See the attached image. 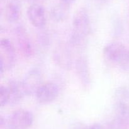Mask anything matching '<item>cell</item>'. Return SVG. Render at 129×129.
Segmentation results:
<instances>
[{"instance_id":"obj_1","label":"cell","mask_w":129,"mask_h":129,"mask_svg":"<svg viewBox=\"0 0 129 129\" xmlns=\"http://www.w3.org/2000/svg\"><path fill=\"white\" fill-rule=\"evenodd\" d=\"M71 42L73 46H81L87 39L91 31V22L88 10L79 8L75 13L73 20Z\"/></svg>"},{"instance_id":"obj_2","label":"cell","mask_w":129,"mask_h":129,"mask_svg":"<svg viewBox=\"0 0 129 129\" xmlns=\"http://www.w3.org/2000/svg\"><path fill=\"white\" fill-rule=\"evenodd\" d=\"M103 54L110 62L129 72V49L124 44L117 42L109 43L103 48Z\"/></svg>"},{"instance_id":"obj_3","label":"cell","mask_w":129,"mask_h":129,"mask_svg":"<svg viewBox=\"0 0 129 129\" xmlns=\"http://www.w3.org/2000/svg\"><path fill=\"white\" fill-rule=\"evenodd\" d=\"M34 123V115L30 111L20 109L14 111L6 120L7 129H29Z\"/></svg>"},{"instance_id":"obj_4","label":"cell","mask_w":129,"mask_h":129,"mask_svg":"<svg viewBox=\"0 0 129 129\" xmlns=\"http://www.w3.org/2000/svg\"><path fill=\"white\" fill-rule=\"evenodd\" d=\"M1 74L6 70L11 69L16 59V53L13 43L10 39L3 38L1 40Z\"/></svg>"},{"instance_id":"obj_5","label":"cell","mask_w":129,"mask_h":129,"mask_svg":"<svg viewBox=\"0 0 129 129\" xmlns=\"http://www.w3.org/2000/svg\"><path fill=\"white\" fill-rule=\"evenodd\" d=\"M21 83L25 96L35 94L42 83V75L40 70L38 68L30 70L25 75Z\"/></svg>"},{"instance_id":"obj_6","label":"cell","mask_w":129,"mask_h":129,"mask_svg":"<svg viewBox=\"0 0 129 129\" xmlns=\"http://www.w3.org/2000/svg\"><path fill=\"white\" fill-rule=\"evenodd\" d=\"M59 94V86L51 82L42 83L35 94L37 101L42 104L52 102L57 98Z\"/></svg>"},{"instance_id":"obj_7","label":"cell","mask_w":129,"mask_h":129,"mask_svg":"<svg viewBox=\"0 0 129 129\" xmlns=\"http://www.w3.org/2000/svg\"><path fill=\"white\" fill-rule=\"evenodd\" d=\"M115 114L129 116V89L121 86L115 90L114 94Z\"/></svg>"},{"instance_id":"obj_8","label":"cell","mask_w":129,"mask_h":129,"mask_svg":"<svg viewBox=\"0 0 129 129\" xmlns=\"http://www.w3.org/2000/svg\"><path fill=\"white\" fill-rule=\"evenodd\" d=\"M27 16L31 25L37 29H42L47 23L45 8L39 3H32L27 9Z\"/></svg>"},{"instance_id":"obj_9","label":"cell","mask_w":129,"mask_h":129,"mask_svg":"<svg viewBox=\"0 0 129 129\" xmlns=\"http://www.w3.org/2000/svg\"><path fill=\"white\" fill-rule=\"evenodd\" d=\"M16 37L19 48L25 56L31 57L34 54V48L31 40L23 27L19 26L16 29Z\"/></svg>"},{"instance_id":"obj_10","label":"cell","mask_w":129,"mask_h":129,"mask_svg":"<svg viewBox=\"0 0 129 129\" xmlns=\"http://www.w3.org/2000/svg\"><path fill=\"white\" fill-rule=\"evenodd\" d=\"M76 71L82 85L85 87L90 85V71L88 60L85 57L81 56L77 59L76 61Z\"/></svg>"},{"instance_id":"obj_11","label":"cell","mask_w":129,"mask_h":129,"mask_svg":"<svg viewBox=\"0 0 129 129\" xmlns=\"http://www.w3.org/2000/svg\"><path fill=\"white\" fill-rule=\"evenodd\" d=\"M21 12L20 0H8L5 6V15L7 22L14 24L18 21Z\"/></svg>"},{"instance_id":"obj_12","label":"cell","mask_w":129,"mask_h":129,"mask_svg":"<svg viewBox=\"0 0 129 129\" xmlns=\"http://www.w3.org/2000/svg\"><path fill=\"white\" fill-rule=\"evenodd\" d=\"M7 86L10 93V104H16L18 103L25 96L21 82L11 80L7 83Z\"/></svg>"},{"instance_id":"obj_13","label":"cell","mask_w":129,"mask_h":129,"mask_svg":"<svg viewBox=\"0 0 129 129\" xmlns=\"http://www.w3.org/2000/svg\"><path fill=\"white\" fill-rule=\"evenodd\" d=\"M54 59L59 64L68 68L71 64V55L69 49L64 46H60L55 51Z\"/></svg>"},{"instance_id":"obj_14","label":"cell","mask_w":129,"mask_h":129,"mask_svg":"<svg viewBox=\"0 0 129 129\" xmlns=\"http://www.w3.org/2000/svg\"><path fill=\"white\" fill-rule=\"evenodd\" d=\"M70 8L59 3L52 8L51 16L55 22H62L68 17Z\"/></svg>"},{"instance_id":"obj_15","label":"cell","mask_w":129,"mask_h":129,"mask_svg":"<svg viewBox=\"0 0 129 129\" xmlns=\"http://www.w3.org/2000/svg\"><path fill=\"white\" fill-rule=\"evenodd\" d=\"M129 117L115 114L114 118L109 124V129H128Z\"/></svg>"},{"instance_id":"obj_16","label":"cell","mask_w":129,"mask_h":129,"mask_svg":"<svg viewBox=\"0 0 129 129\" xmlns=\"http://www.w3.org/2000/svg\"><path fill=\"white\" fill-rule=\"evenodd\" d=\"M10 102V93L9 89L6 85L1 86L0 88V106L1 107L6 106Z\"/></svg>"},{"instance_id":"obj_17","label":"cell","mask_w":129,"mask_h":129,"mask_svg":"<svg viewBox=\"0 0 129 129\" xmlns=\"http://www.w3.org/2000/svg\"><path fill=\"white\" fill-rule=\"evenodd\" d=\"M76 0H60V3H62L63 5L71 8L72 5L75 3Z\"/></svg>"},{"instance_id":"obj_18","label":"cell","mask_w":129,"mask_h":129,"mask_svg":"<svg viewBox=\"0 0 129 129\" xmlns=\"http://www.w3.org/2000/svg\"><path fill=\"white\" fill-rule=\"evenodd\" d=\"M71 129H88V126L78 123L74 124Z\"/></svg>"},{"instance_id":"obj_19","label":"cell","mask_w":129,"mask_h":129,"mask_svg":"<svg viewBox=\"0 0 129 129\" xmlns=\"http://www.w3.org/2000/svg\"><path fill=\"white\" fill-rule=\"evenodd\" d=\"M88 129H105L103 125L100 123H94L93 125L88 126Z\"/></svg>"},{"instance_id":"obj_20","label":"cell","mask_w":129,"mask_h":129,"mask_svg":"<svg viewBox=\"0 0 129 129\" xmlns=\"http://www.w3.org/2000/svg\"><path fill=\"white\" fill-rule=\"evenodd\" d=\"M92 1H93L94 3L96 4V5H102L107 3L109 0H92Z\"/></svg>"},{"instance_id":"obj_21","label":"cell","mask_w":129,"mask_h":129,"mask_svg":"<svg viewBox=\"0 0 129 129\" xmlns=\"http://www.w3.org/2000/svg\"><path fill=\"white\" fill-rule=\"evenodd\" d=\"M28 1H31L33 3H39V1H42V0H27Z\"/></svg>"}]
</instances>
